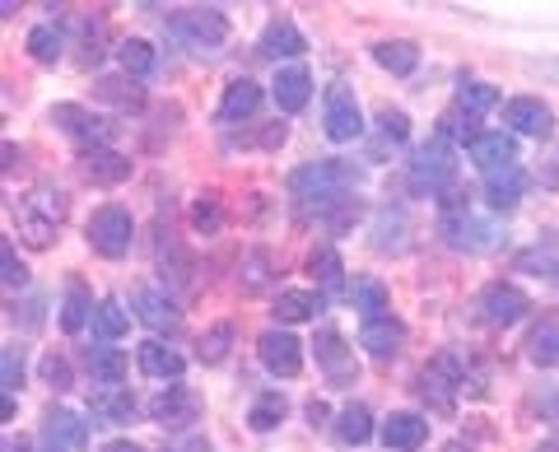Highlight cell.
<instances>
[{
	"mask_svg": "<svg viewBox=\"0 0 559 452\" xmlns=\"http://www.w3.org/2000/svg\"><path fill=\"white\" fill-rule=\"evenodd\" d=\"M308 271L318 275V285H322L326 294H345V266H341V252L331 248V242H318V248H312Z\"/></svg>",
	"mask_w": 559,
	"mask_h": 452,
	"instance_id": "26",
	"label": "cell"
},
{
	"mask_svg": "<svg viewBox=\"0 0 559 452\" xmlns=\"http://www.w3.org/2000/svg\"><path fill=\"white\" fill-rule=\"evenodd\" d=\"M471 159H476L485 173H499V168H513L518 164V145H513V135L489 131V135H476V145H471Z\"/></svg>",
	"mask_w": 559,
	"mask_h": 452,
	"instance_id": "21",
	"label": "cell"
},
{
	"mask_svg": "<svg viewBox=\"0 0 559 452\" xmlns=\"http://www.w3.org/2000/svg\"><path fill=\"white\" fill-rule=\"evenodd\" d=\"M355 308L364 312V322L388 318V289H382L378 281H355Z\"/></svg>",
	"mask_w": 559,
	"mask_h": 452,
	"instance_id": "38",
	"label": "cell"
},
{
	"mask_svg": "<svg viewBox=\"0 0 559 452\" xmlns=\"http://www.w3.org/2000/svg\"><path fill=\"white\" fill-rule=\"evenodd\" d=\"M527 312H532V304L518 285H489L480 294V322L485 326H513V322L527 318Z\"/></svg>",
	"mask_w": 559,
	"mask_h": 452,
	"instance_id": "11",
	"label": "cell"
},
{
	"mask_svg": "<svg viewBox=\"0 0 559 452\" xmlns=\"http://www.w3.org/2000/svg\"><path fill=\"white\" fill-rule=\"evenodd\" d=\"M38 443H43V452H70V448H84V443H90V425H84L75 411L51 406V411L43 415Z\"/></svg>",
	"mask_w": 559,
	"mask_h": 452,
	"instance_id": "9",
	"label": "cell"
},
{
	"mask_svg": "<svg viewBox=\"0 0 559 452\" xmlns=\"http://www.w3.org/2000/svg\"><path fill=\"white\" fill-rule=\"evenodd\" d=\"M94 326L108 341H117V336H127L131 332V312L121 308L117 299H98V308H94Z\"/></svg>",
	"mask_w": 559,
	"mask_h": 452,
	"instance_id": "37",
	"label": "cell"
},
{
	"mask_svg": "<svg viewBox=\"0 0 559 452\" xmlns=\"http://www.w3.org/2000/svg\"><path fill=\"white\" fill-rule=\"evenodd\" d=\"M540 411H546V415H555V420H559V392H550V396H540Z\"/></svg>",
	"mask_w": 559,
	"mask_h": 452,
	"instance_id": "49",
	"label": "cell"
},
{
	"mask_svg": "<svg viewBox=\"0 0 559 452\" xmlns=\"http://www.w3.org/2000/svg\"><path fill=\"white\" fill-rule=\"evenodd\" d=\"M304 51H308V38L294 28V20H285V14L261 28V57L285 61V57H304Z\"/></svg>",
	"mask_w": 559,
	"mask_h": 452,
	"instance_id": "18",
	"label": "cell"
},
{
	"mask_svg": "<svg viewBox=\"0 0 559 452\" xmlns=\"http://www.w3.org/2000/svg\"><path fill=\"white\" fill-rule=\"evenodd\" d=\"M51 127H61L70 141L94 145V150L108 141V121L94 117L90 108H80V103H57V108H51Z\"/></svg>",
	"mask_w": 559,
	"mask_h": 452,
	"instance_id": "12",
	"label": "cell"
},
{
	"mask_svg": "<svg viewBox=\"0 0 559 452\" xmlns=\"http://www.w3.org/2000/svg\"><path fill=\"white\" fill-rule=\"evenodd\" d=\"M503 121L522 135H536V141H546V135L555 131V112L540 98H509L503 103Z\"/></svg>",
	"mask_w": 559,
	"mask_h": 452,
	"instance_id": "14",
	"label": "cell"
},
{
	"mask_svg": "<svg viewBox=\"0 0 559 452\" xmlns=\"http://www.w3.org/2000/svg\"><path fill=\"white\" fill-rule=\"evenodd\" d=\"M98 98L103 103H117V108H135L140 90H135L131 75H108V80H98Z\"/></svg>",
	"mask_w": 559,
	"mask_h": 452,
	"instance_id": "39",
	"label": "cell"
},
{
	"mask_svg": "<svg viewBox=\"0 0 559 452\" xmlns=\"http://www.w3.org/2000/svg\"><path fill=\"white\" fill-rule=\"evenodd\" d=\"M322 308H326V294L322 289H285L275 299V312L285 322H308V318H318Z\"/></svg>",
	"mask_w": 559,
	"mask_h": 452,
	"instance_id": "25",
	"label": "cell"
},
{
	"mask_svg": "<svg viewBox=\"0 0 559 452\" xmlns=\"http://www.w3.org/2000/svg\"><path fill=\"white\" fill-rule=\"evenodd\" d=\"M135 359H140V373L164 378V382H168V378L178 382V378H182V369H187V359H182L178 350H168L164 341H145V345L135 350Z\"/></svg>",
	"mask_w": 559,
	"mask_h": 452,
	"instance_id": "22",
	"label": "cell"
},
{
	"mask_svg": "<svg viewBox=\"0 0 559 452\" xmlns=\"http://www.w3.org/2000/svg\"><path fill=\"white\" fill-rule=\"evenodd\" d=\"M103 452H145V448H140V443H131V439H117V443H108Z\"/></svg>",
	"mask_w": 559,
	"mask_h": 452,
	"instance_id": "48",
	"label": "cell"
},
{
	"mask_svg": "<svg viewBox=\"0 0 559 452\" xmlns=\"http://www.w3.org/2000/svg\"><path fill=\"white\" fill-rule=\"evenodd\" d=\"M271 94L280 103V112H304L308 108V94H312V75L304 71V66H285V71H275Z\"/></svg>",
	"mask_w": 559,
	"mask_h": 452,
	"instance_id": "19",
	"label": "cell"
},
{
	"mask_svg": "<svg viewBox=\"0 0 559 452\" xmlns=\"http://www.w3.org/2000/svg\"><path fill=\"white\" fill-rule=\"evenodd\" d=\"M257 108H261V90L252 80H234L229 90H224V98H219V117L224 121H248Z\"/></svg>",
	"mask_w": 559,
	"mask_h": 452,
	"instance_id": "27",
	"label": "cell"
},
{
	"mask_svg": "<svg viewBox=\"0 0 559 452\" xmlns=\"http://www.w3.org/2000/svg\"><path fill=\"white\" fill-rule=\"evenodd\" d=\"M0 382H5V396L24 382V350L20 345H5V350H0Z\"/></svg>",
	"mask_w": 559,
	"mask_h": 452,
	"instance_id": "42",
	"label": "cell"
},
{
	"mask_svg": "<svg viewBox=\"0 0 559 452\" xmlns=\"http://www.w3.org/2000/svg\"><path fill=\"white\" fill-rule=\"evenodd\" d=\"M443 238L452 242V248H462V252H495L499 224L476 219L466 201H448L443 205Z\"/></svg>",
	"mask_w": 559,
	"mask_h": 452,
	"instance_id": "4",
	"label": "cell"
},
{
	"mask_svg": "<svg viewBox=\"0 0 559 452\" xmlns=\"http://www.w3.org/2000/svg\"><path fill=\"white\" fill-rule=\"evenodd\" d=\"M452 173H457V154H452V141H448L443 131H433L429 145L415 150L411 191H415V197H433V191H443L452 182Z\"/></svg>",
	"mask_w": 559,
	"mask_h": 452,
	"instance_id": "3",
	"label": "cell"
},
{
	"mask_svg": "<svg viewBox=\"0 0 559 452\" xmlns=\"http://www.w3.org/2000/svg\"><path fill=\"white\" fill-rule=\"evenodd\" d=\"M229 345H234V326H229V322H219V326H210V332L201 336L197 350H201L205 364H219L224 355H229Z\"/></svg>",
	"mask_w": 559,
	"mask_h": 452,
	"instance_id": "40",
	"label": "cell"
},
{
	"mask_svg": "<svg viewBox=\"0 0 559 452\" xmlns=\"http://www.w3.org/2000/svg\"><path fill=\"white\" fill-rule=\"evenodd\" d=\"M359 345H364V350H369L373 359H396L401 345H406V326H401L392 312H388V318H373V322H364Z\"/></svg>",
	"mask_w": 559,
	"mask_h": 452,
	"instance_id": "15",
	"label": "cell"
},
{
	"mask_svg": "<svg viewBox=\"0 0 559 452\" xmlns=\"http://www.w3.org/2000/svg\"><path fill=\"white\" fill-rule=\"evenodd\" d=\"M94 308H98V304L90 299V289H84V285H70L66 299H61V326H66V332H80V326L94 318Z\"/></svg>",
	"mask_w": 559,
	"mask_h": 452,
	"instance_id": "34",
	"label": "cell"
},
{
	"mask_svg": "<svg viewBox=\"0 0 559 452\" xmlns=\"http://www.w3.org/2000/svg\"><path fill=\"white\" fill-rule=\"evenodd\" d=\"M378 121H382V135H388V141H406V135H411V117L406 112H392L388 108Z\"/></svg>",
	"mask_w": 559,
	"mask_h": 452,
	"instance_id": "46",
	"label": "cell"
},
{
	"mask_svg": "<svg viewBox=\"0 0 559 452\" xmlns=\"http://www.w3.org/2000/svg\"><path fill=\"white\" fill-rule=\"evenodd\" d=\"M191 224H197L201 234H219V229H224L219 201H215V197H201V201H197V211H191Z\"/></svg>",
	"mask_w": 559,
	"mask_h": 452,
	"instance_id": "43",
	"label": "cell"
},
{
	"mask_svg": "<svg viewBox=\"0 0 559 452\" xmlns=\"http://www.w3.org/2000/svg\"><path fill=\"white\" fill-rule=\"evenodd\" d=\"M266 271H271V257H266V252H252L248 266H242V289L257 294L261 285H266Z\"/></svg>",
	"mask_w": 559,
	"mask_h": 452,
	"instance_id": "45",
	"label": "cell"
},
{
	"mask_svg": "<svg viewBox=\"0 0 559 452\" xmlns=\"http://www.w3.org/2000/svg\"><path fill=\"white\" fill-rule=\"evenodd\" d=\"M187 452H210V443H201V439H197V443H187Z\"/></svg>",
	"mask_w": 559,
	"mask_h": 452,
	"instance_id": "51",
	"label": "cell"
},
{
	"mask_svg": "<svg viewBox=\"0 0 559 452\" xmlns=\"http://www.w3.org/2000/svg\"><path fill=\"white\" fill-rule=\"evenodd\" d=\"M150 420L173 429V433H182V429H191V425L201 420V396L191 392V388H182V382H173V388H164L150 402Z\"/></svg>",
	"mask_w": 559,
	"mask_h": 452,
	"instance_id": "8",
	"label": "cell"
},
{
	"mask_svg": "<svg viewBox=\"0 0 559 452\" xmlns=\"http://www.w3.org/2000/svg\"><path fill=\"white\" fill-rule=\"evenodd\" d=\"M336 439H341V443H355V448L369 443V439H373V415H369V406H359V402L345 406V411L336 415Z\"/></svg>",
	"mask_w": 559,
	"mask_h": 452,
	"instance_id": "30",
	"label": "cell"
},
{
	"mask_svg": "<svg viewBox=\"0 0 559 452\" xmlns=\"http://www.w3.org/2000/svg\"><path fill=\"white\" fill-rule=\"evenodd\" d=\"M355 187H359V168H355V164H345V159L304 164V168L289 178V191H294V197L318 201L322 211H326V205H336V201H345V191H355Z\"/></svg>",
	"mask_w": 559,
	"mask_h": 452,
	"instance_id": "2",
	"label": "cell"
},
{
	"mask_svg": "<svg viewBox=\"0 0 559 452\" xmlns=\"http://www.w3.org/2000/svg\"><path fill=\"white\" fill-rule=\"evenodd\" d=\"M527 355H532V364H540V369H559V312H546V318L532 326Z\"/></svg>",
	"mask_w": 559,
	"mask_h": 452,
	"instance_id": "24",
	"label": "cell"
},
{
	"mask_svg": "<svg viewBox=\"0 0 559 452\" xmlns=\"http://www.w3.org/2000/svg\"><path fill=\"white\" fill-rule=\"evenodd\" d=\"M312 350H318V364H322V373L331 378V388H355L359 382L355 350L345 345V336L336 332V326H322L318 341H312Z\"/></svg>",
	"mask_w": 559,
	"mask_h": 452,
	"instance_id": "7",
	"label": "cell"
},
{
	"mask_svg": "<svg viewBox=\"0 0 559 452\" xmlns=\"http://www.w3.org/2000/svg\"><path fill=\"white\" fill-rule=\"evenodd\" d=\"M289 415V402L280 392H261L257 402H252V411H248V425L257 429V433H271L280 420H285Z\"/></svg>",
	"mask_w": 559,
	"mask_h": 452,
	"instance_id": "33",
	"label": "cell"
},
{
	"mask_svg": "<svg viewBox=\"0 0 559 452\" xmlns=\"http://www.w3.org/2000/svg\"><path fill=\"white\" fill-rule=\"evenodd\" d=\"M131 238H135V224H131V215L121 211V205H103V211H94V219H90L94 252H103L108 262H117V257L131 252Z\"/></svg>",
	"mask_w": 559,
	"mask_h": 452,
	"instance_id": "6",
	"label": "cell"
},
{
	"mask_svg": "<svg viewBox=\"0 0 559 452\" xmlns=\"http://www.w3.org/2000/svg\"><path fill=\"white\" fill-rule=\"evenodd\" d=\"M131 308H135V318L150 326V332H178V308H173V299L168 294H159V289H135L131 294Z\"/></svg>",
	"mask_w": 559,
	"mask_h": 452,
	"instance_id": "17",
	"label": "cell"
},
{
	"mask_svg": "<svg viewBox=\"0 0 559 452\" xmlns=\"http://www.w3.org/2000/svg\"><path fill=\"white\" fill-rule=\"evenodd\" d=\"M43 382H47V388H57V392H66L70 382H75V373H70V364L61 355H47L43 359Z\"/></svg>",
	"mask_w": 559,
	"mask_h": 452,
	"instance_id": "44",
	"label": "cell"
},
{
	"mask_svg": "<svg viewBox=\"0 0 559 452\" xmlns=\"http://www.w3.org/2000/svg\"><path fill=\"white\" fill-rule=\"evenodd\" d=\"M257 355H261V364H266L275 378H299V369H304V345L294 341L289 332H280V326L261 332Z\"/></svg>",
	"mask_w": 559,
	"mask_h": 452,
	"instance_id": "10",
	"label": "cell"
},
{
	"mask_svg": "<svg viewBox=\"0 0 559 452\" xmlns=\"http://www.w3.org/2000/svg\"><path fill=\"white\" fill-rule=\"evenodd\" d=\"M326 135L331 141H359L364 135V117H359V103L355 94L345 90V84H336V90L326 94Z\"/></svg>",
	"mask_w": 559,
	"mask_h": 452,
	"instance_id": "13",
	"label": "cell"
},
{
	"mask_svg": "<svg viewBox=\"0 0 559 452\" xmlns=\"http://www.w3.org/2000/svg\"><path fill=\"white\" fill-rule=\"evenodd\" d=\"M10 215H14V229H20V238L28 248H51V238H57L61 219H66V197L51 182H38L28 197L14 201Z\"/></svg>",
	"mask_w": 559,
	"mask_h": 452,
	"instance_id": "1",
	"label": "cell"
},
{
	"mask_svg": "<svg viewBox=\"0 0 559 452\" xmlns=\"http://www.w3.org/2000/svg\"><path fill=\"white\" fill-rule=\"evenodd\" d=\"M61 28L57 24H38L28 33V51H33V61H43V66H57L61 61Z\"/></svg>",
	"mask_w": 559,
	"mask_h": 452,
	"instance_id": "35",
	"label": "cell"
},
{
	"mask_svg": "<svg viewBox=\"0 0 559 452\" xmlns=\"http://www.w3.org/2000/svg\"><path fill=\"white\" fill-rule=\"evenodd\" d=\"M555 281H559V266H555Z\"/></svg>",
	"mask_w": 559,
	"mask_h": 452,
	"instance_id": "54",
	"label": "cell"
},
{
	"mask_svg": "<svg viewBox=\"0 0 559 452\" xmlns=\"http://www.w3.org/2000/svg\"><path fill=\"white\" fill-rule=\"evenodd\" d=\"M373 61L382 66V71H392V75H411L415 66H419V47L415 43H378L373 47Z\"/></svg>",
	"mask_w": 559,
	"mask_h": 452,
	"instance_id": "31",
	"label": "cell"
},
{
	"mask_svg": "<svg viewBox=\"0 0 559 452\" xmlns=\"http://www.w3.org/2000/svg\"><path fill=\"white\" fill-rule=\"evenodd\" d=\"M540 452H559V439H546V443H540Z\"/></svg>",
	"mask_w": 559,
	"mask_h": 452,
	"instance_id": "52",
	"label": "cell"
},
{
	"mask_svg": "<svg viewBox=\"0 0 559 452\" xmlns=\"http://www.w3.org/2000/svg\"><path fill=\"white\" fill-rule=\"evenodd\" d=\"M80 173L90 182H98V187H117V182L131 178V159L127 154H117V150H94V154H84L80 159Z\"/></svg>",
	"mask_w": 559,
	"mask_h": 452,
	"instance_id": "20",
	"label": "cell"
},
{
	"mask_svg": "<svg viewBox=\"0 0 559 452\" xmlns=\"http://www.w3.org/2000/svg\"><path fill=\"white\" fill-rule=\"evenodd\" d=\"M0 281H5V289H24L28 285V266L14 257V242H0Z\"/></svg>",
	"mask_w": 559,
	"mask_h": 452,
	"instance_id": "41",
	"label": "cell"
},
{
	"mask_svg": "<svg viewBox=\"0 0 559 452\" xmlns=\"http://www.w3.org/2000/svg\"><path fill=\"white\" fill-rule=\"evenodd\" d=\"M499 103V90H489V84H462L457 90V103H452L448 117H466V127H476V121Z\"/></svg>",
	"mask_w": 559,
	"mask_h": 452,
	"instance_id": "28",
	"label": "cell"
},
{
	"mask_svg": "<svg viewBox=\"0 0 559 452\" xmlns=\"http://www.w3.org/2000/svg\"><path fill=\"white\" fill-rule=\"evenodd\" d=\"M425 439H429V420L415 415V411H392L388 425H382V443H388L392 452H415Z\"/></svg>",
	"mask_w": 559,
	"mask_h": 452,
	"instance_id": "16",
	"label": "cell"
},
{
	"mask_svg": "<svg viewBox=\"0 0 559 452\" xmlns=\"http://www.w3.org/2000/svg\"><path fill=\"white\" fill-rule=\"evenodd\" d=\"M522 191H527V178H522V168H499V173H485V197L495 211H513L522 201Z\"/></svg>",
	"mask_w": 559,
	"mask_h": 452,
	"instance_id": "23",
	"label": "cell"
},
{
	"mask_svg": "<svg viewBox=\"0 0 559 452\" xmlns=\"http://www.w3.org/2000/svg\"><path fill=\"white\" fill-rule=\"evenodd\" d=\"M326 415H331V411H326V402H308V420H312V425H322Z\"/></svg>",
	"mask_w": 559,
	"mask_h": 452,
	"instance_id": "47",
	"label": "cell"
},
{
	"mask_svg": "<svg viewBox=\"0 0 559 452\" xmlns=\"http://www.w3.org/2000/svg\"><path fill=\"white\" fill-rule=\"evenodd\" d=\"M168 28L178 33V38L187 47H197V51H210V47H219L224 38H229V20H224V10L215 5H191V10H173V20Z\"/></svg>",
	"mask_w": 559,
	"mask_h": 452,
	"instance_id": "5",
	"label": "cell"
},
{
	"mask_svg": "<svg viewBox=\"0 0 559 452\" xmlns=\"http://www.w3.org/2000/svg\"><path fill=\"white\" fill-rule=\"evenodd\" d=\"M94 415H103L108 425H127L135 415V396L121 392V388H98L94 392Z\"/></svg>",
	"mask_w": 559,
	"mask_h": 452,
	"instance_id": "32",
	"label": "cell"
},
{
	"mask_svg": "<svg viewBox=\"0 0 559 452\" xmlns=\"http://www.w3.org/2000/svg\"><path fill=\"white\" fill-rule=\"evenodd\" d=\"M439 452H471L466 443H448V448H439Z\"/></svg>",
	"mask_w": 559,
	"mask_h": 452,
	"instance_id": "53",
	"label": "cell"
},
{
	"mask_svg": "<svg viewBox=\"0 0 559 452\" xmlns=\"http://www.w3.org/2000/svg\"><path fill=\"white\" fill-rule=\"evenodd\" d=\"M5 452H33V448H28V443H14V439H10V443H5Z\"/></svg>",
	"mask_w": 559,
	"mask_h": 452,
	"instance_id": "50",
	"label": "cell"
},
{
	"mask_svg": "<svg viewBox=\"0 0 559 452\" xmlns=\"http://www.w3.org/2000/svg\"><path fill=\"white\" fill-rule=\"evenodd\" d=\"M117 61H121V71L140 80V75L154 71V47H150L145 38H127V43L117 47Z\"/></svg>",
	"mask_w": 559,
	"mask_h": 452,
	"instance_id": "36",
	"label": "cell"
},
{
	"mask_svg": "<svg viewBox=\"0 0 559 452\" xmlns=\"http://www.w3.org/2000/svg\"><path fill=\"white\" fill-rule=\"evenodd\" d=\"M84 364H90L94 382H103V388H117V382L127 378V355L112 350V345H94V350L84 355Z\"/></svg>",
	"mask_w": 559,
	"mask_h": 452,
	"instance_id": "29",
	"label": "cell"
}]
</instances>
